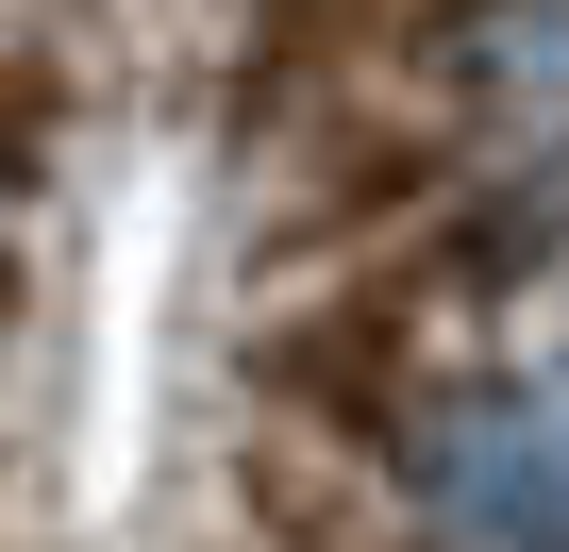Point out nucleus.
<instances>
[{"mask_svg": "<svg viewBox=\"0 0 569 552\" xmlns=\"http://www.w3.org/2000/svg\"><path fill=\"white\" fill-rule=\"evenodd\" d=\"M402 469H419V519H452V535H569V502H552V452H536V402H519V385L436 402Z\"/></svg>", "mask_w": 569, "mask_h": 552, "instance_id": "f257e3e1", "label": "nucleus"}, {"mask_svg": "<svg viewBox=\"0 0 569 552\" xmlns=\"http://www.w3.org/2000/svg\"><path fill=\"white\" fill-rule=\"evenodd\" d=\"M519 402H536V452H552V502H569V352H552V369H536Z\"/></svg>", "mask_w": 569, "mask_h": 552, "instance_id": "f03ea898", "label": "nucleus"}]
</instances>
